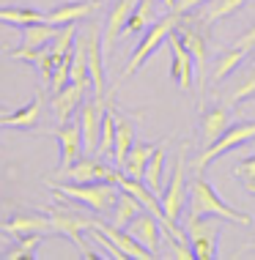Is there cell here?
Listing matches in <instances>:
<instances>
[{
  "label": "cell",
  "mask_w": 255,
  "mask_h": 260,
  "mask_svg": "<svg viewBox=\"0 0 255 260\" xmlns=\"http://www.w3.org/2000/svg\"><path fill=\"white\" fill-rule=\"evenodd\" d=\"M49 224H52V233L66 236L69 241H74L77 249H80L85 257H99L96 252H91V247L82 241V233H85V230L91 233L94 224H96V219L77 208L74 200H69V198L66 200H55L52 206H49Z\"/></svg>",
  "instance_id": "6da1fadb"
},
{
  "label": "cell",
  "mask_w": 255,
  "mask_h": 260,
  "mask_svg": "<svg viewBox=\"0 0 255 260\" xmlns=\"http://www.w3.org/2000/svg\"><path fill=\"white\" fill-rule=\"evenodd\" d=\"M52 192L61 194V198L74 200L77 206H85L96 214H107L110 208H116L118 194H121V186L116 181H88V184H52Z\"/></svg>",
  "instance_id": "7a4b0ae2"
},
{
  "label": "cell",
  "mask_w": 255,
  "mask_h": 260,
  "mask_svg": "<svg viewBox=\"0 0 255 260\" xmlns=\"http://www.w3.org/2000/svg\"><path fill=\"white\" fill-rule=\"evenodd\" d=\"M189 214H201V216H219V219H228L236 224H252L250 214H242L233 206H228L219 194L214 192V186L209 184L206 178H197L189 184Z\"/></svg>",
  "instance_id": "3957f363"
},
{
  "label": "cell",
  "mask_w": 255,
  "mask_h": 260,
  "mask_svg": "<svg viewBox=\"0 0 255 260\" xmlns=\"http://www.w3.org/2000/svg\"><path fill=\"white\" fill-rule=\"evenodd\" d=\"M179 17L181 14H176V11H167L162 19H157L154 25H148L146 27V36H143V41L137 44V50L132 52V58H129V63H126V69H124V74L118 77V85H121L124 80H129V77L137 72V69H143V63L151 58L154 52L159 50L162 44L167 41V36L176 30V25H179Z\"/></svg>",
  "instance_id": "277c9868"
},
{
  "label": "cell",
  "mask_w": 255,
  "mask_h": 260,
  "mask_svg": "<svg viewBox=\"0 0 255 260\" xmlns=\"http://www.w3.org/2000/svg\"><path fill=\"white\" fill-rule=\"evenodd\" d=\"M203 25L201 19H189L187 14L179 17V25H176V33L181 36L184 47L189 50L195 60V74H197V82H201V96L206 93V85H209V44H206V36H203Z\"/></svg>",
  "instance_id": "5b68a950"
},
{
  "label": "cell",
  "mask_w": 255,
  "mask_h": 260,
  "mask_svg": "<svg viewBox=\"0 0 255 260\" xmlns=\"http://www.w3.org/2000/svg\"><path fill=\"white\" fill-rule=\"evenodd\" d=\"M162 200V211H165L167 222L173 228H179V219L187 208V148L179 151V159L173 165V175L167 181V189L159 194Z\"/></svg>",
  "instance_id": "8992f818"
},
{
  "label": "cell",
  "mask_w": 255,
  "mask_h": 260,
  "mask_svg": "<svg viewBox=\"0 0 255 260\" xmlns=\"http://www.w3.org/2000/svg\"><path fill=\"white\" fill-rule=\"evenodd\" d=\"M184 230H187V238L195 249V260H214L219 255V224L211 216L187 214Z\"/></svg>",
  "instance_id": "52a82bcc"
},
{
  "label": "cell",
  "mask_w": 255,
  "mask_h": 260,
  "mask_svg": "<svg viewBox=\"0 0 255 260\" xmlns=\"http://www.w3.org/2000/svg\"><path fill=\"white\" fill-rule=\"evenodd\" d=\"M250 140H255V121H252V123H236V126H228V129L222 132V137L217 140V143L206 145V151H203L201 156L192 161V167H195L197 173L206 170V167H209L214 159L225 156L228 151L242 148V145L250 143Z\"/></svg>",
  "instance_id": "ba28073f"
},
{
  "label": "cell",
  "mask_w": 255,
  "mask_h": 260,
  "mask_svg": "<svg viewBox=\"0 0 255 260\" xmlns=\"http://www.w3.org/2000/svg\"><path fill=\"white\" fill-rule=\"evenodd\" d=\"M85 55H88V74H91V90L94 99H107V80H104V47H102V27L88 25L85 27Z\"/></svg>",
  "instance_id": "9c48e42d"
},
{
  "label": "cell",
  "mask_w": 255,
  "mask_h": 260,
  "mask_svg": "<svg viewBox=\"0 0 255 260\" xmlns=\"http://www.w3.org/2000/svg\"><path fill=\"white\" fill-rule=\"evenodd\" d=\"M116 175H118V167H110L104 159L88 156V153L80 156L74 165L58 170V178L74 181V184H88V181H116Z\"/></svg>",
  "instance_id": "30bf717a"
},
{
  "label": "cell",
  "mask_w": 255,
  "mask_h": 260,
  "mask_svg": "<svg viewBox=\"0 0 255 260\" xmlns=\"http://www.w3.org/2000/svg\"><path fill=\"white\" fill-rule=\"evenodd\" d=\"M167 50H170V77L179 82L181 90H192L195 85V60L189 50L184 47V41L179 33H170L167 36Z\"/></svg>",
  "instance_id": "8fae6325"
},
{
  "label": "cell",
  "mask_w": 255,
  "mask_h": 260,
  "mask_svg": "<svg viewBox=\"0 0 255 260\" xmlns=\"http://www.w3.org/2000/svg\"><path fill=\"white\" fill-rule=\"evenodd\" d=\"M102 115H104V102H82L80 104V132H82V153L94 156L99 151V135H102Z\"/></svg>",
  "instance_id": "7c38bea8"
},
{
  "label": "cell",
  "mask_w": 255,
  "mask_h": 260,
  "mask_svg": "<svg viewBox=\"0 0 255 260\" xmlns=\"http://www.w3.org/2000/svg\"><path fill=\"white\" fill-rule=\"evenodd\" d=\"M126 230H129V233L137 238L140 244H143V247L151 252L154 257L159 255V241H162V222L157 219V216L151 214V211H140L137 216H134V219L126 224Z\"/></svg>",
  "instance_id": "4fadbf2b"
},
{
  "label": "cell",
  "mask_w": 255,
  "mask_h": 260,
  "mask_svg": "<svg viewBox=\"0 0 255 260\" xmlns=\"http://www.w3.org/2000/svg\"><path fill=\"white\" fill-rule=\"evenodd\" d=\"M52 137L58 140V148H61V167L74 165L77 159L82 156V132H80V121H66L61 123L58 129L52 132Z\"/></svg>",
  "instance_id": "5bb4252c"
},
{
  "label": "cell",
  "mask_w": 255,
  "mask_h": 260,
  "mask_svg": "<svg viewBox=\"0 0 255 260\" xmlns=\"http://www.w3.org/2000/svg\"><path fill=\"white\" fill-rule=\"evenodd\" d=\"M134 6H137V0H116V3H112V9L107 14V22H104V30H102L104 55L112 52V47H116L118 36L124 33V25H126V19H129Z\"/></svg>",
  "instance_id": "9a60e30c"
},
{
  "label": "cell",
  "mask_w": 255,
  "mask_h": 260,
  "mask_svg": "<svg viewBox=\"0 0 255 260\" xmlns=\"http://www.w3.org/2000/svg\"><path fill=\"white\" fill-rule=\"evenodd\" d=\"M94 230H99V233L107 236L126 257H132V260H151V257H154L151 252H148L143 244H140L137 238L129 233V230H121V228H116V224L110 228V224H104V222H99V219H96V224H94Z\"/></svg>",
  "instance_id": "2e32d148"
},
{
  "label": "cell",
  "mask_w": 255,
  "mask_h": 260,
  "mask_svg": "<svg viewBox=\"0 0 255 260\" xmlns=\"http://www.w3.org/2000/svg\"><path fill=\"white\" fill-rule=\"evenodd\" d=\"M88 90H91V88L77 85V82H69L66 88L55 90V93H52V115L58 118V123L72 121L74 110L85 102V93H88Z\"/></svg>",
  "instance_id": "e0dca14e"
},
{
  "label": "cell",
  "mask_w": 255,
  "mask_h": 260,
  "mask_svg": "<svg viewBox=\"0 0 255 260\" xmlns=\"http://www.w3.org/2000/svg\"><path fill=\"white\" fill-rule=\"evenodd\" d=\"M99 6H102L99 0H74V3H61V6H55V9H49L44 14V19H47V22H52V25L80 22V19L91 17Z\"/></svg>",
  "instance_id": "ac0fdd59"
},
{
  "label": "cell",
  "mask_w": 255,
  "mask_h": 260,
  "mask_svg": "<svg viewBox=\"0 0 255 260\" xmlns=\"http://www.w3.org/2000/svg\"><path fill=\"white\" fill-rule=\"evenodd\" d=\"M231 110L225 102H219L214 104V107H209L206 112H203V118H201V135H203V143L211 145V143H217L219 137H222V132L231 126Z\"/></svg>",
  "instance_id": "d6986e66"
},
{
  "label": "cell",
  "mask_w": 255,
  "mask_h": 260,
  "mask_svg": "<svg viewBox=\"0 0 255 260\" xmlns=\"http://www.w3.org/2000/svg\"><path fill=\"white\" fill-rule=\"evenodd\" d=\"M0 233H9V236H33V233H52V224H49V214H19L14 219L0 224Z\"/></svg>",
  "instance_id": "ffe728a7"
},
{
  "label": "cell",
  "mask_w": 255,
  "mask_h": 260,
  "mask_svg": "<svg viewBox=\"0 0 255 260\" xmlns=\"http://www.w3.org/2000/svg\"><path fill=\"white\" fill-rule=\"evenodd\" d=\"M41 118V96H33L25 107L14 110V112H6L0 118V126H9V129H33Z\"/></svg>",
  "instance_id": "44dd1931"
},
{
  "label": "cell",
  "mask_w": 255,
  "mask_h": 260,
  "mask_svg": "<svg viewBox=\"0 0 255 260\" xmlns=\"http://www.w3.org/2000/svg\"><path fill=\"white\" fill-rule=\"evenodd\" d=\"M134 145V126L129 118L124 115H116V148H112V165L121 170L124 161H126V153Z\"/></svg>",
  "instance_id": "7402d4cb"
},
{
  "label": "cell",
  "mask_w": 255,
  "mask_h": 260,
  "mask_svg": "<svg viewBox=\"0 0 255 260\" xmlns=\"http://www.w3.org/2000/svg\"><path fill=\"white\" fill-rule=\"evenodd\" d=\"M154 17H157V0H137V6L132 9L121 36H132V33L146 30L148 25H154Z\"/></svg>",
  "instance_id": "603a6c76"
},
{
  "label": "cell",
  "mask_w": 255,
  "mask_h": 260,
  "mask_svg": "<svg viewBox=\"0 0 255 260\" xmlns=\"http://www.w3.org/2000/svg\"><path fill=\"white\" fill-rule=\"evenodd\" d=\"M61 25H52L47 19H39V22H27L22 25V44L27 47H47L49 41L58 36Z\"/></svg>",
  "instance_id": "cb8c5ba5"
},
{
  "label": "cell",
  "mask_w": 255,
  "mask_h": 260,
  "mask_svg": "<svg viewBox=\"0 0 255 260\" xmlns=\"http://www.w3.org/2000/svg\"><path fill=\"white\" fill-rule=\"evenodd\" d=\"M154 148H157L154 143H137V140H134V145L129 148V153H126V161H124L121 170L126 175H132V178H143L146 165H148V159H151Z\"/></svg>",
  "instance_id": "d4e9b609"
},
{
  "label": "cell",
  "mask_w": 255,
  "mask_h": 260,
  "mask_svg": "<svg viewBox=\"0 0 255 260\" xmlns=\"http://www.w3.org/2000/svg\"><path fill=\"white\" fill-rule=\"evenodd\" d=\"M244 58H247V52L242 50V47H236V44H233L231 50H225V52L217 58V63H214V72H211V82H222L225 77L236 74V69L244 63Z\"/></svg>",
  "instance_id": "484cf974"
},
{
  "label": "cell",
  "mask_w": 255,
  "mask_h": 260,
  "mask_svg": "<svg viewBox=\"0 0 255 260\" xmlns=\"http://www.w3.org/2000/svg\"><path fill=\"white\" fill-rule=\"evenodd\" d=\"M69 77H72L69 82H77V85L91 88L88 55H85V36H80V33H77V41H74V52H72V72H69Z\"/></svg>",
  "instance_id": "4316f807"
},
{
  "label": "cell",
  "mask_w": 255,
  "mask_h": 260,
  "mask_svg": "<svg viewBox=\"0 0 255 260\" xmlns=\"http://www.w3.org/2000/svg\"><path fill=\"white\" fill-rule=\"evenodd\" d=\"M165 159H167L165 145H157L154 153H151V159H148V165H146V173H143L146 186L151 189V192H157V194L165 192V189H162V167H165Z\"/></svg>",
  "instance_id": "83f0119b"
},
{
  "label": "cell",
  "mask_w": 255,
  "mask_h": 260,
  "mask_svg": "<svg viewBox=\"0 0 255 260\" xmlns=\"http://www.w3.org/2000/svg\"><path fill=\"white\" fill-rule=\"evenodd\" d=\"M112 211H116V214H112V224H116V228H121V230H126V224H129L134 216L143 211V206L137 203V198H132L129 192H124V189H121L118 203H116V208H112Z\"/></svg>",
  "instance_id": "f1b7e54d"
},
{
  "label": "cell",
  "mask_w": 255,
  "mask_h": 260,
  "mask_svg": "<svg viewBox=\"0 0 255 260\" xmlns=\"http://www.w3.org/2000/svg\"><path fill=\"white\" fill-rule=\"evenodd\" d=\"M112 148H116V110L112 107H104V115H102V135H99V156L102 159H110L112 156Z\"/></svg>",
  "instance_id": "f546056e"
},
{
  "label": "cell",
  "mask_w": 255,
  "mask_h": 260,
  "mask_svg": "<svg viewBox=\"0 0 255 260\" xmlns=\"http://www.w3.org/2000/svg\"><path fill=\"white\" fill-rule=\"evenodd\" d=\"M74 41H77V22L61 25L58 36L49 41V52H52V58L61 60L63 55H72L74 52Z\"/></svg>",
  "instance_id": "4dcf8cb0"
},
{
  "label": "cell",
  "mask_w": 255,
  "mask_h": 260,
  "mask_svg": "<svg viewBox=\"0 0 255 260\" xmlns=\"http://www.w3.org/2000/svg\"><path fill=\"white\" fill-rule=\"evenodd\" d=\"M244 3H250V0H209L206 11L201 14V22L209 27V25H214L217 19H222V17H228V14L239 11Z\"/></svg>",
  "instance_id": "1f68e13d"
},
{
  "label": "cell",
  "mask_w": 255,
  "mask_h": 260,
  "mask_svg": "<svg viewBox=\"0 0 255 260\" xmlns=\"http://www.w3.org/2000/svg\"><path fill=\"white\" fill-rule=\"evenodd\" d=\"M41 244V233H33V236H19V241L14 244V247H9L3 252L6 260H19V257H27L33 260L36 257V247Z\"/></svg>",
  "instance_id": "d6a6232c"
},
{
  "label": "cell",
  "mask_w": 255,
  "mask_h": 260,
  "mask_svg": "<svg viewBox=\"0 0 255 260\" xmlns=\"http://www.w3.org/2000/svg\"><path fill=\"white\" fill-rule=\"evenodd\" d=\"M250 96H255V66L244 74V80L239 82L236 88L225 93V99H222V102L228 104V107H236V104H242L244 99H250Z\"/></svg>",
  "instance_id": "836d02e7"
},
{
  "label": "cell",
  "mask_w": 255,
  "mask_h": 260,
  "mask_svg": "<svg viewBox=\"0 0 255 260\" xmlns=\"http://www.w3.org/2000/svg\"><path fill=\"white\" fill-rule=\"evenodd\" d=\"M233 175H236V178L244 184L247 192L255 194V153H252V156H247V159L239 161L236 170H233Z\"/></svg>",
  "instance_id": "e575fe53"
},
{
  "label": "cell",
  "mask_w": 255,
  "mask_h": 260,
  "mask_svg": "<svg viewBox=\"0 0 255 260\" xmlns=\"http://www.w3.org/2000/svg\"><path fill=\"white\" fill-rule=\"evenodd\" d=\"M203 3H209V0H176L173 11H176V14H189V11L201 9Z\"/></svg>",
  "instance_id": "d590c367"
},
{
  "label": "cell",
  "mask_w": 255,
  "mask_h": 260,
  "mask_svg": "<svg viewBox=\"0 0 255 260\" xmlns=\"http://www.w3.org/2000/svg\"><path fill=\"white\" fill-rule=\"evenodd\" d=\"M236 47H242L244 52H255V25H252L247 33H242V36L236 39Z\"/></svg>",
  "instance_id": "8d00e7d4"
},
{
  "label": "cell",
  "mask_w": 255,
  "mask_h": 260,
  "mask_svg": "<svg viewBox=\"0 0 255 260\" xmlns=\"http://www.w3.org/2000/svg\"><path fill=\"white\" fill-rule=\"evenodd\" d=\"M162 3H165V9H167V11H173V6H176V0H162Z\"/></svg>",
  "instance_id": "74e56055"
},
{
  "label": "cell",
  "mask_w": 255,
  "mask_h": 260,
  "mask_svg": "<svg viewBox=\"0 0 255 260\" xmlns=\"http://www.w3.org/2000/svg\"><path fill=\"white\" fill-rule=\"evenodd\" d=\"M247 249H255V241H250V244H247Z\"/></svg>",
  "instance_id": "f35d334b"
},
{
  "label": "cell",
  "mask_w": 255,
  "mask_h": 260,
  "mask_svg": "<svg viewBox=\"0 0 255 260\" xmlns=\"http://www.w3.org/2000/svg\"><path fill=\"white\" fill-rule=\"evenodd\" d=\"M3 115H6V110H3V107H0V118H3Z\"/></svg>",
  "instance_id": "ab89813d"
}]
</instances>
